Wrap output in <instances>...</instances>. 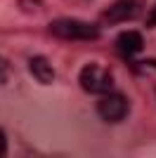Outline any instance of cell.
Returning <instances> with one entry per match:
<instances>
[{"instance_id": "obj_9", "label": "cell", "mask_w": 156, "mask_h": 158, "mask_svg": "<svg viewBox=\"0 0 156 158\" xmlns=\"http://www.w3.org/2000/svg\"><path fill=\"white\" fill-rule=\"evenodd\" d=\"M7 153V139H5V132L0 130V156H5Z\"/></svg>"}, {"instance_id": "obj_3", "label": "cell", "mask_w": 156, "mask_h": 158, "mask_svg": "<svg viewBox=\"0 0 156 158\" xmlns=\"http://www.w3.org/2000/svg\"><path fill=\"white\" fill-rule=\"evenodd\" d=\"M147 2L144 0H114L106 10H104L102 19L106 24H123V21H132L137 17H142Z\"/></svg>"}, {"instance_id": "obj_2", "label": "cell", "mask_w": 156, "mask_h": 158, "mask_svg": "<svg viewBox=\"0 0 156 158\" xmlns=\"http://www.w3.org/2000/svg\"><path fill=\"white\" fill-rule=\"evenodd\" d=\"M78 83H80V87L85 92H90V94L114 92V78L99 64H85L80 69V73H78Z\"/></svg>"}, {"instance_id": "obj_5", "label": "cell", "mask_w": 156, "mask_h": 158, "mask_svg": "<svg viewBox=\"0 0 156 158\" xmlns=\"http://www.w3.org/2000/svg\"><path fill=\"white\" fill-rule=\"evenodd\" d=\"M144 47V40H142V33L140 31H123L118 33L116 38V50L121 57H135V54L142 52Z\"/></svg>"}, {"instance_id": "obj_6", "label": "cell", "mask_w": 156, "mask_h": 158, "mask_svg": "<svg viewBox=\"0 0 156 158\" xmlns=\"http://www.w3.org/2000/svg\"><path fill=\"white\" fill-rule=\"evenodd\" d=\"M28 71H31V76L38 80V83H43V85H50L52 80H54V69H52V64L45 57H31Z\"/></svg>"}, {"instance_id": "obj_1", "label": "cell", "mask_w": 156, "mask_h": 158, "mask_svg": "<svg viewBox=\"0 0 156 158\" xmlns=\"http://www.w3.org/2000/svg\"><path fill=\"white\" fill-rule=\"evenodd\" d=\"M50 33L54 38L62 40H97L99 28L90 21L83 19H71V17H62L50 24Z\"/></svg>"}, {"instance_id": "obj_10", "label": "cell", "mask_w": 156, "mask_h": 158, "mask_svg": "<svg viewBox=\"0 0 156 158\" xmlns=\"http://www.w3.org/2000/svg\"><path fill=\"white\" fill-rule=\"evenodd\" d=\"M147 66H151V69H156V59H149V61H144Z\"/></svg>"}, {"instance_id": "obj_7", "label": "cell", "mask_w": 156, "mask_h": 158, "mask_svg": "<svg viewBox=\"0 0 156 158\" xmlns=\"http://www.w3.org/2000/svg\"><path fill=\"white\" fill-rule=\"evenodd\" d=\"M7 76H10V66H7L5 59H0V83H5Z\"/></svg>"}, {"instance_id": "obj_4", "label": "cell", "mask_w": 156, "mask_h": 158, "mask_svg": "<svg viewBox=\"0 0 156 158\" xmlns=\"http://www.w3.org/2000/svg\"><path fill=\"white\" fill-rule=\"evenodd\" d=\"M128 111H130L128 99L118 92H106L97 102V113L104 123H121L128 116Z\"/></svg>"}, {"instance_id": "obj_8", "label": "cell", "mask_w": 156, "mask_h": 158, "mask_svg": "<svg viewBox=\"0 0 156 158\" xmlns=\"http://www.w3.org/2000/svg\"><path fill=\"white\" fill-rule=\"evenodd\" d=\"M147 26L156 28V5L151 7V12H149V17H147Z\"/></svg>"}]
</instances>
